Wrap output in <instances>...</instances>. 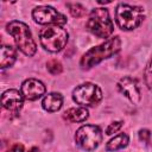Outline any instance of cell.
Returning a JSON list of instances; mask_svg holds the SVG:
<instances>
[{"mask_svg":"<svg viewBox=\"0 0 152 152\" xmlns=\"http://www.w3.org/2000/svg\"><path fill=\"white\" fill-rule=\"evenodd\" d=\"M120 38L119 37H113L104 43L91 48L89 51H87L82 58H81V66L82 69H90L91 66L99 64L101 61L112 57L120 50Z\"/></svg>","mask_w":152,"mask_h":152,"instance_id":"6da1fadb","label":"cell"},{"mask_svg":"<svg viewBox=\"0 0 152 152\" xmlns=\"http://www.w3.org/2000/svg\"><path fill=\"white\" fill-rule=\"evenodd\" d=\"M7 31L14 38L17 46L26 56H33L34 55L37 46H36V43L32 38L30 28L26 24H24L21 21L13 20L10 24H7Z\"/></svg>","mask_w":152,"mask_h":152,"instance_id":"7a4b0ae2","label":"cell"},{"mask_svg":"<svg viewBox=\"0 0 152 152\" xmlns=\"http://www.w3.org/2000/svg\"><path fill=\"white\" fill-rule=\"evenodd\" d=\"M115 19L120 28L129 31L141 24L144 19V10L139 6L120 4L115 10Z\"/></svg>","mask_w":152,"mask_h":152,"instance_id":"3957f363","label":"cell"},{"mask_svg":"<svg viewBox=\"0 0 152 152\" xmlns=\"http://www.w3.org/2000/svg\"><path fill=\"white\" fill-rule=\"evenodd\" d=\"M89 32L99 38H107L113 32V23L106 8H94L87 20Z\"/></svg>","mask_w":152,"mask_h":152,"instance_id":"277c9868","label":"cell"},{"mask_svg":"<svg viewBox=\"0 0 152 152\" xmlns=\"http://www.w3.org/2000/svg\"><path fill=\"white\" fill-rule=\"evenodd\" d=\"M42 46L50 52L61 51L68 42V32L58 25H51L40 31L39 34Z\"/></svg>","mask_w":152,"mask_h":152,"instance_id":"5b68a950","label":"cell"},{"mask_svg":"<svg viewBox=\"0 0 152 152\" xmlns=\"http://www.w3.org/2000/svg\"><path fill=\"white\" fill-rule=\"evenodd\" d=\"M75 139L81 148L86 151H93L102 141V132L100 127L95 125H86L76 131Z\"/></svg>","mask_w":152,"mask_h":152,"instance_id":"8992f818","label":"cell"},{"mask_svg":"<svg viewBox=\"0 0 152 152\" xmlns=\"http://www.w3.org/2000/svg\"><path fill=\"white\" fill-rule=\"evenodd\" d=\"M72 97L81 106H96L102 99V91L94 83H83L74 89Z\"/></svg>","mask_w":152,"mask_h":152,"instance_id":"52a82bcc","label":"cell"},{"mask_svg":"<svg viewBox=\"0 0 152 152\" xmlns=\"http://www.w3.org/2000/svg\"><path fill=\"white\" fill-rule=\"evenodd\" d=\"M32 17L34 19L36 23L42 24V25H64L66 23V18L61 14L59 12H57L53 7L50 6H38L33 10L32 12Z\"/></svg>","mask_w":152,"mask_h":152,"instance_id":"ba28073f","label":"cell"},{"mask_svg":"<svg viewBox=\"0 0 152 152\" xmlns=\"http://www.w3.org/2000/svg\"><path fill=\"white\" fill-rule=\"evenodd\" d=\"M118 89L121 94H124L132 103L138 104L140 102L141 95H140V89L138 86V82L135 78L125 76L118 82Z\"/></svg>","mask_w":152,"mask_h":152,"instance_id":"9c48e42d","label":"cell"},{"mask_svg":"<svg viewBox=\"0 0 152 152\" xmlns=\"http://www.w3.org/2000/svg\"><path fill=\"white\" fill-rule=\"evenodd\" d=\"M45 93V86L43 82L36 78H28L21 84V94L28 101H34L39 99Z\"/></svg>","mask_w":152,"mask_h":152,"instance_id":"30bf717a","label":"cell"},{"mask_svg":"<svg viewBox=\"0 0 152 152\" xmlns=\"http://www.w3.org/2000/svg\"><path fill=\"white\" fill-rule=\"evenodd\" d=\"M23 94L15 89L6 90L1 96L2 107L11 112H18L23 106Z\"/></svg>","mask_w":152,"mask_h":152,"instance_id":"8fae6325","label":"cell"},{"mask_svg":"<svg viewBox=\"0 0 152 152\" xmlns=\"http://www.w3.org/2000/svg\"><path fill=\"white\" fill-rule=\"evenodd\" d=\"M63 104V97L58 93H51L43 99L42 106L48 112H57Z\"/></svg>","mask_w":152,"mask_h":152,"instance_id":"7c38bea8","label":"cell"},{"mask_svg":"<svg viewBox=\"0 0 152 152\" xmlns=\"http://www.w3.org/2000/svg\"><path fill=\"white\" fill-rule=\"evenodd\" d=\"M17 58V53L15 50L11 46V45H2L1 46V62H0V66L2 69L11 66Z\"/></svg>","mask_w":152,"mask_h":152,"instance_id":"4fadbf2b","label":"cell"},{"mask_svg":"<svg viewBox=\"0 0 152 152\" xmlns=\"http://www.w3.org/2000/svg\"><path fill=\"white\" fill-rule=\"evenodd\" d=\"M88 110L84 107L70 108L64 113V119L70 122H82L88 118Z\"/></svg>","mask_w":152,"mask_h":152,"instance_id":"5bb4252c","label":"cell"},{"mask_svg":"<svg viewBox=\"0 0 152 152\" xmlns=\"http://www.w3.org/2000/svg\"><path fill=\"white\" fill-rule=\"evenodd\" d=\"M128 145V135L125 133H121L116 137H114L112 140H109V142H107L106 148L107 151H115L119 148H124Z\"/></svg>","mask_w":152,"mask_h":152,"instance_id":"9a60e30c","label":"cell"},{"mask_svg":"<svg viewBox=\"0 0 152 152\" xmlns=\"http://www.w3.org/2000/svg\"><path fill=\"white\" fill-rule=\"evenodd\" d=\"M66 6H68V8H69V11H70L71 15H72V17H75V18L83 17V15H84V13H86L84 7H83L82 5H80V4H71V2H68V4H66Z\"/></svg>","mask_w":152,"mask_h":152,"instance_id":"2e32d148","label":"cell"},{"mask_svg":"<svg viewBox=\"0 0 152 152\" xmlns=\"http://www.w3.org/2000/svg\"><path fill=\"white\" fill-rule=\"evenodd\" d=\"M48 70L50 71V74H52V75H58V74H61L62 72V64L57 61V59H52V61H50V62H48Z\"/></svg>","mask_w":152,"mask_h":152,"instance_id":"e0dca14e","label":"cell"},{"mask_svg":"<svg viewBox=\"0 0 152 152\" xmlns=\"http://www.w3.org/2000/svg\"><path fill=\"white\" fill-rule=\"evenodd\" d=\"M144 76H145V83H146V86L150 89H152V58L150 59V62L146 65Z\"/></svg>","mask_w":152,"mask_h":152,"instance_id":"ac0fdd59","label":"cell"},{"mask_svg":"<svg viewBox=\"0 0 152 152\" xmlns=\"http://www.w3.org/2000/svg\"><path fill=\"white\" fill-rule=\"evenodd\" d=\"M121 126H122V122L121 121H115V122H112L108 127H107V129H106V133L108 134V135H110V134H113V133H116L120 128H121Z\"/></svg>","mask_w":152,"mask_h":152,"instance_id":"d6986e66","label":"cell"},{"mask_svg":"<svg viewBox=\"0 0 152 152\" xmlns=\"http://www.w3.org/2000/svg\"><path fill=\"white\" fill-rule=\"evenodd\" d=\"M150 138H151V133L148 129H140L139 131V139L145 141V142H148L150 141Z\"/></svg>","mask_w":152,"mask_h":152,"instance_id":"ffe728a7","label":"cell"},{"mask_svg":"<svg viewBox=\"0 0 152 152\" xmlns=\"http://www.w3.org/2000/svg\"><path fill=\"white\" fill-rule=\"evenodd\" d=\"M7 152H24V146L21 144H15L14 146H12Z\"/></svg>","mask_w":152,"mask_h":152,"instance_id":"44dd1931","label":"cell"},{"mask_svg":"<svg viewBox=\"0 0 152 152\" xmlns=\"http://www.w3.org/2000/svg\"><path fill=\"white\" fill-rule=\"evenodd\" d=\"M28 152H39V148H38V147H32Z\"/></svg>","mask_w":152,"mask_h":152,"instance_id":"7402d4cb","label":"cell"}]
</instances>
